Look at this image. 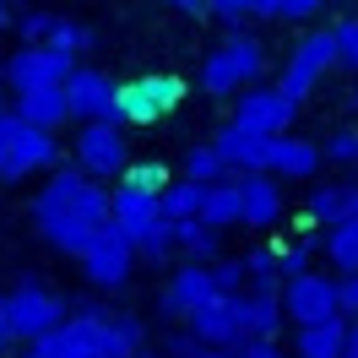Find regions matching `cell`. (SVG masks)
Returning a JSON list of instances; mask_svg holds the SVG:
<instances>
[{
    "mask_svg": "<svg viewBox=\"0 0 358 358\" xmlns=\"http://www.w3.org/2000/svg\"><path fill=\"white\" fill-rule=\"evenodd\" d=\"M55 169H60V141H55L49 131H27V125H17L6 185H17V179H33V174H55Z\"/></svg>",
    "mask_w": 358,
    "mask_h": 358,
    "instance_id": "9a60e30c",
    "label": "cell"
},
{
    "mask_svg": "<svg viewBox=\"0 0 358 358\" xmlns=\"http://www.w3.org/2000/svg\"><path fill=\"white\" fill-rule=\"evenodd\" d=\"M320 163H331V169L358 163V131H353V125H336V131L320 141Z\"/></svg>",
    "mask_w": 358,
    "mask_h": 358,
    "instance_id": "1f68e13d",
    "label": "cell"
},
{
    "mask_svg": "<svg viewBox=\"0 0 358 358\" xmlns=\"http://www.w3.org/2000/svg\"><path fill=\"white\" fill-rule=\"evenodd\" d=\"M131 271H136V250L125 245L114 228H103V234H98V239L82 250V277H87L92 288L120 293L125 282H131Z\"/></svg>",
    "mask_w": 358,
    "mask_h": 358,
    "instance_id": "30bf717a",
    "label": "cell"
},
{
    "mask_svg": "<svg viewBox=\"0 0 358 358\" xmlns=\"http://www.w3.org/2000/svg\"><path fill=\"white\" fill-rule=\"evenodd\" d=\"M60 92H66V109H71L76 125H98V120H109V109H114V76L98 71V66H76Z\"/></svg>",
    "mask_w": 358,
    "mask_h": 358,
    "instance_id": "7c38bea8",
    "label": "cell"
},
{
    "mask_svg": "<svg viewBox=\"0 0 358 358\" xmlns=\"http://www.w3.org/2000/svg\"><path fill=\"white\" fill-rule=\"evenodd\" d=\"M11 17H17V11H11V6H6V0H0V33H6V27H11Z\"/></svg>",
    "mask_w": 358,
    "mask_h": 358,
    "instance_id": "b9f144b4",
    "label": "cell"
},
{
    "mask_svg": "<svg viewBox=\"0 0 358 358\" xmlns=\"http://www.w3.org/2000/svg\"><path fill=\"white\" fill-rule=\"evenodd\" d=\"M6 114H11V103H6V92H0V120H6Z\"/></svg>",
    "mask_w": 358,
    "mask_h": 358,
    "instance_id": "7dc6e473",
    "label": "cell"
},
{
    "mask_svg": "<svg viewBox=\"0 0 358 358\" xmlns=\"http://www.w3.org/2000/svg\"><path fill=\"white\" fill-rule=\"evenodd\" d=\"M348 342V320H326V326H304L293 336V358H342Z\"/></svg>",
    "mask_w": 358,
    "mask_h": 358,
    "instance_id": "cb8c5ba5",
    "label": "cell"
},
{
    "mask_svg": "<svg viewBox=\"0 0 358 358\" xmlns=\"http://www.w3.org/2000/svg\"><path fill=\"white\" fill-rule=\"evenodd\" d=\"M271 179H315L320 174V141H304V136H277L271 141Z\"/></svg>",
    "mask_w": 358,
    "mask_h": 358,
    "instance_id": "d6986e66",
    "label": "cell"
},
{
    "mask_svg": "<svg viewBox=\"0 0 358 358\" xmlns=\"http://www.w3.org/2000/svg\"><path fill=\"white\" fill-rule=\"evenodd\" d=\"M0 92H6V60H0Z\"/></svg>",
    "mask_w": 358,
    "mask_h": 358,
    "instance_id": "681fc988",
    "label": "cell"
},
{
    "mask_svg": "<svg viewBox=\"0 0 358 358\" xmlns=\"http://www.w3.org/2000/svg\"><path fill=\"white\" fill-rule=\"evenodd\" d=\"M185 331L196 336L201 348H212V353H228L234 342H245V336H239V299H228V293L206 299L201 310L185 320Z\"/></svg>",
    "mask_w": 358,
    "mask_h": 358,
    "instance_id": "4fadbf2b",
    "label": "cell"
},
{
    "mask_svg": "<svg viewBox=\"0 0 358 358\" xmlns=\"http://www.w3.org/2000/svg\"><path fill=\"white\" fill-rule=\"evenodd\" d=\"M0 336H11V320H6V293H0Z\"/></svg>",
    "mask_w": 358,
    "mask_h": 358,
    "instance_id": "7bdbcfd3",
    "label": "cell"
},
{
    "mask_svg": "<svg viewBox=\"0 0 358 358\" xmlns=\"http://www.w3.org/2000/svg\"><path fill=\"white\" fill-rule=\"evenodd\" d=\"M288 320H282V299L277 293H239V336L250 342H277Z\"/></svg>",
    "mask_w": 358,
    "mask_h": 358,
    "instance_id": "44dd1931",
    "label": "cell"
},
{
    "mask_svg": "<svg viewBox=\"0 0 358 358\" xmlns=\"http://www.w3.org/2000/svg\"><path fill=\"white\" fill-rule=\"evenodd\" d=\"M157 353H163V358H196V353H201V342H196V336L179 326V331L163 336V348H157Z\"/></svg>",
    "mask_w": 358,
    "mask_h": 358,
    "instance_id": "8d00e7d4",
    "label": "cell"
},
{
    "mask_svg": "<svg viewBox=\"0 0 358 358\" xmlns=\"http://www.w3.org/2000/svg\"><path fill=\"white\" fill-rule=\"evenodd\" d=\"M174 250L190 266H217V261H223V234L206 228L201 217H196V223H174Z\"/></svg>",
    "mask_w": 358,
    "mask_h": 358,
    "instance_id": "7402d4cb",
    "label": "cell"
},
{
    "mask_svg": "<svg viewBox=\"0 0 358 358\" xmlns=\"http://www.w3.org/2000/svg\"><path fill=\"white\" fill-rule=\"evenodd\" d=\"M212 152L223 157V169H239V179H245V174H266L271 141H261V136H245V131H234V125H223V131L212 136Z\"/></svg>",
    "mask_w": 358,
    "mask_h": 358,
    "instance_id": "e0dca14e",
    "label": "cell"
},
{
    "mask_svg": "<svg viewBox=\"0 0 358 358\" xmlns=\"http://www.w3.org/2000/svg\"><path fill=\"white\" fill-rule=\"evenodd\" d=\"M6 320H11V342H27V348H33V342H44L49 331H60L71 320V310L44 288V282L27 277L17 293H6Z\"/></svg>",
    "mask_w": 358,
    "mask_h": 358,
    "instance_id": "5b68a950",
    "label": "cell"
},
{
    "mask_svg": "<svg viewBox=\"0 0 358 358\" xmlns=\"http://www.w3.org/2000/svg\"><path fill=\"white\" fill-rule=\"evenodd\" d=\"M120 185H125V190H136V196H163V190H169V169H163V163H152V157H141V163H136L131 157V169H125V174H120Z\"/></svg>",
    "mask_w": 358,
    "mask_h": 358,
    "instance_id": "f546056e",
    "label": "cell"
},
{
    "mask_svg": "<svg viewBox=\"0 0 358 358\" xmlns=\"http://www.w3.org/2000/svg\"><path fill=\"white\" fill-rule=\"evenodd\" d=\"M293 114H299V103H288L277 87H250L239 103H234V131L245 136H261V141H277V136H293Z\"/></svg>",
    "mask_w": 358,
    "mask_h": 358,
    "instance_id": "ba28073f",
    "label": "cell"
},
{
    "mask_svg": "<svg viewBox=\"0 0 358 358\" xmlns=\"http://www.w3.org/2000/svg\"><path fill=\"white\" fill-rule=\"evenodd\" d=\"M310 255H315V239H310V234H299L293 245L277 250V271H282V282H288V277H304V271H310Z\"/></svg>",
    "mask_w": 358,
    "mask_h": 358,
    "instance_id": "d6a6232c",
    "label": "cell"
},
{
    "mask_svg": "<svg viewBox=\"0 0 358 358\" xmlns=\"http://www.w3.org/2000/svg\"><path fill=\"white\" fill-rule=\"evenodd\" d=\"M206 201V185H190V179H169V190L157 196V212L163 223H196Z\"/></svg>",
    "mask_w": 358,
    "mask_h": 358,
    "instance_id": "603a6c76",
    "label": "cell"
},
{
    "mask_svg": "<svg viewBox=\"0 0 358 358\" xmlns=\"http://www.w3.org/2000/svg\"><path fill=\"white\" fill-rule=\"evenodd\" d=\"M206 299H217L212 266H190V261H185V266H174L169 282L157 288V315H163V320H190Z\"/></svg>",
    "mask_w": 358,
    "mask_h": 358,
    "instance_id": "8fae6325",
    "label": "cell"
},
{
    "mask_svg": "<svg viewBox=\"0 0 358 358\" xmlns=\"http://www.w3.org/2000/svg\"><path fill=\"white\" fill-rule=\"evenodd\" d=\"M277 299H282V320H293V331H304V326H326V320H342V315H336V277H326V271L288 277Z\"/></svg>",
    "mask_w": 358,
    "mask_h": 358,
    "instance_id": "52a82bcc",
    "label": "cell"
},
{
    "mask_svg": "<svg viewBox=\"0 0 358 358\" xmlns=\"http://www.w3.org/2000/svg\"><path fill=\"white\" fill-rule=\"evenodd\" d=\"M331 66H336V33L331 27H310V33L293 44V55L282 60V71H277V92H282L288 103H299V98L315 92V82Z\"/></svg>",
    "mask_w": 358,
    "mask_h": 358,
    "instance_id": "277c9868",
    "label": "cell"
},
{
    "mask_svg": "<svg viewBox=\"0 0 358 358\" xmlns=\"http://www.w3.org/2000/svg\"><path fill=\"white\" fill-rule=\"evenodd\" d=\"M342 358H358V326H348V342H342Z\"/></svg>",
    "mask_w": 358,
    "mask_h": 358,
    "instance_id": "60d3db41",
    "label": "cell"
},
{
    "mask_svg": "<svg viewBox=\"0 0 358 358\" xmlns=\"http://www.w3.org/2000/svg\"><path fill=\"white\" fill-rule=\"evenodd\" d=\"M157 223H163V212H157L152 196H136V190H125V185H120V190H109V228H114V234H120L131 250L147 245V234H152Z\"/></svg>",
    "mask_w": 358,
    "mask_h": 358,
    "instance_id": "5bb4252c",
    "label": "cell"
},
{
    "mask_svg": "<svg viewBox=\"0 0 358 358\" xmlns=\"http://www.w3.org/2000/svg\"><path fill=\"white\" fill-rule=\"evenodd\" d=\"M11 358H38V353H33V348H22V353H11Z\"/></svg>",
    "mask_w": 358,
    "mask_h": 358,
    "instance_id": "c3c4849f",
    "label": "cell"
},
{
    "mask_svg": "<svg viewBox=\"0 0 358 358\" xmlns=\"http://www.w3.org/2000/svg\"><path fill=\"white\" fill-rule=\"evenodd\" d=\"M44 49H55V55L76 60V55H87V49H92V27H87V22H76V17H55V27H49Z\"/></svg>",
    "mask_w": 358,
    "mask_h": 358,
    "instance_id": "f1b7e54d",
    "label": "cell"
},
{
    "mask_svg": "<svg viewBox=\"0 0 358 358\" xmlns=\"http://www.w3.org/2000/svg\"><path fill=\"white\" fill-rule=\"evenodd\" d=\"M11 141H17V120L6 114L0 120V185H6V169H11Z\"/></svg>",
    "mask_w": 358,
    "mask_h": 358,
    "instance_id": "ab89813d",
    "label": "cell"
},
{
    "mask_svg": "<svg viewBox=\"0 0 358 358\" xmlns=\"http://www.w3.org/2000/svg\"><path fill=\"white\" fill-rule=\"evenodd\" d=\"M304 217L315 228H336V223H348V217H358V185H342V179L315 185L310 201H304Z\"/></svg>",
    "mask_w": 358,
    "mask_h": 358,
    "instance_id": "ffe728a7",
    "label": "cell"
},
{
    "mask_svg": "<svg viewBox=\"0 0 358 358\" xmlns=\"http://www.w3.org/2000/svg\"><path fill=\"white\" fill-rule=\"evenodd\" d=\"M11 120L17 125H27V131H60L71 120V109H66V92L60 87H44V92H22V98H11Z\"/></svg>",
    "mask_w": 358,
    "mask_h": 358,
    "instance_id": "ac0fdd59",
    "label": "cell"
},
{
    "mask_svg": "<svg viewBox=\"0 0 358 358\" xmlns=\"http://www.w3.org/2000/svg\"><path fill=\"white\" fill-rule=\"evenodd\" d=\"M239 266H245V293H282V271H277V250L271 245L245 250Z\"/></svg>",
    "mask_w": 358,
    "mask_h": 358,
    "instance_id": "d4e9b609",
    "label": "cell"
},
{
    "mask_svg": "<svg viewBox=\"0 0 358 358\" xmlns=\"http://www.w3.org/2000/svg\"><path fill=\"white\" fill-rule=\"evenodd\" d=\"M185 179H190V185H206V190L228 179L223 157L212 152V141H201V147H190V152H185Z\"/></svg>",
    "mask_w": 358,
    "mask_h": 358,
    "instance_id": "4dcf8cb0",
    "label": "cell"
},
{
    "mask_svg": "<svg viewBox=\"0 0 358 358\" xmlns=\"http://www.w3.org/2000/svg\"><path fill=\"white\" fill-rule=\"evenodd\" d=\"M228 358H288L282 353V348H277V342H234V348H228Z\"/></svg>",
    "mask_w": 358,
    "mask_h": 358,
    "instance_id": "74e56055",
    "label": "cell"
},
{
    "mask_svg": "<svg viewBox=\"0 0 358 358\" xmlns=\"http://www.w3.org/2000/svg\"><path fill=\"white\" fill-rule=\"evenodd\" d=\"M336 315H358V277H336Z\"/></svg>",
    "mask_w": 358,
    "mask_h": 358,
    "instance_id": "f35d334b",
    "label": "cell"
},
{
    "mask_svg": "<svg viewBox=\"0 0 358 358\" xmlns=\"http://www.w3.org/2000/svg\"><path fill=\"white\" fill-rule=\"evenodd\" d=\"M55 17H60V11H17V17H11V27L22 33V44H27V49H38V44L49 38Z\"/></svg>",
    "mask_w": 358,
    "mask_h": 358,
    "instance_id": "836d02e7",
    "label": "cell"
},
{
    "mask_svg": "<svg viewBox=\"0 0 358 358\" xmlns=\"http://www.w3.org/2000/svg\"><path fill=\"white\" fill-rule=\"evenodd\" d=\"M206 17L223 22L228 33H250V0H206Z\"/></svg>",
    "mask_w": 358,
    "mask_h": 358,
    "instance_id": "e575fe53",
    "label": "cell"
},
{
    "mask_svg": "<svg viewBox=\"0 0 358 358\" xmlns=\"http://www.w3.org/2000/svg\"><path fill=\"white\" fill-rule=\"evenodd\" d=\"M331 33H336V66L358 71V17H342Z\"/></svg>",
    "mask_w": 358,
    "mask_h": 358,
    "instance_id": "d590c367",
    "label": "cell"
},
{
    "mask_svg": "<svg viewBox=\"0 0 358 358\" xmlns=\"http://www.w3.org/2000/svg\"><path fill=\"white\" fill-rule=\"evenodd\" d=\"M196 358H228V353H212V348H201V353H196Z\"/></svg>",
    "mask_w": 358,
    "mask_h": 358,
    "instance_id": "bcb514c9",
    "label": "cell"
},
{
    "mask_svg": "<svg viewBox=\"0 0 358 358\" xmlns=\"http://www.w3.org/2000/svg\"><path fill=\"white\" fill-rule=\"evenodd\" d=\"M33 228L49 250L82 261V250L109 228V190L87 179L76 163H60L49 185H38V196H33Z\"/></svg>",
    "mask_w": 358,
    "mask_h": 358,
    "instance_id": "6da1fadb",
    "label": "cell"
},
{
    "mask_svg": "<svg viewBox=\"0 0 358 358\" xmlns=\"http://www.w3.org/2000/svg\"><path fill=\"white\" fill-rule=\"evenodd\" d=\"M76 71V60L66 55H55V49H17V55H6V87L11 98H22V92H44V87H66V76Z\"/></svg>",
    "mask_w": 358,
    "mask_h": 358,
    "instance_id": "9c48e42d",
    "label": "cell"
},
{
    "mask_svg": "<svg viewBox=\"0 0 358 358\" xmlns=\"http://www.w3.org/2000/svg\"><path fill=\"white\" fill-rule=\"evenodd\" d=\"M0 358H11V336H0Z\"/></svg>",
    "mask_w": 358,
    "mask_h": 358,
    "instance_id": "ee69618b",
    "label": "cell"
},
{
    "mask_svg": "<svg viewBox=\"0 0 358 358\" xmlns=\"http://www.w3.org/2000/svg\"><path fill=\"white\" fill-rule=\"evenodd\" d=\"M136 358H163V353H157V348H141V353H136Z\"/></svg>",
    "mask_w": 358,
    "mask_h": 358,
    "instance_id": "f6af8a7d",
    "label": "cell"
},
{
    "mask_svg": "<svg viewBox=\"0 0 358 358\" xmlns=\"http://www.w3.org/2000/svg\"><path fill=\"white\" fill-rule=\"evenodd\" d=\"M320 250H326V261L336 266V277H358V217H348V223H336V228H326Z\"/></svg>",
    "mask_w": 358,
    "mask_h": 358,
    "instance_id": "484cf974",
    "label": "cell"
},
{
    "mask_svg": "<svg viewBox=\"0 0 358 358\" xmlns=\"http://www.w3.org/2000/svg\"><path fill=\"white\" fill-rule=\"evenodd\" d=\"M201 223L206 228H239V185L234 179H223V185H212L206 190V201H201Z\"/></svg>",
    "mask_w": 358,
    "mask_h": 358,
    "instance_id": "4316f807",
    "label": "cell"
},
{
    "mask_svg": "<svg viewBox=\"0 0 358 358\" xmlns=\"http://www.w3.org/2000/svg\"><path fill=\"white\" fill-rule=\"evenodd\" d=\"M234 185H239V223L245 228H277V217H282V185L271 174H245Z\"/></svg>",
    "mask_w": 358,
    "mask_h": 358,
    "instance_id": "2e32d148",
    "label": "cell"
},
{
    "mask_svg": "<svg viewBox=\"0 0 358 358\" xmlns=\"http://www.w3.org/2000/svg\"><path fill=\"white\" fill-rule=\"evenodd\" d=\"M320 0H250V22H315Z\"/></svg>",
    "mask_w": 358,
    "mask_h": 358,
    "instance_id": "83f0119b",
    "label": "cell"
},
{
    "mask_svg": "<svg viewBox=\"0 0 358 358\" xmlns=\"http://www.w3.org/2000/svg\"><path fill=\"white\" fill-rule=\"evenodd\" d=\"M266 76V44L255 33H228L217 49L201 55V92L228 98V92H250Z\"/></svg>",
    "mask_w": 358,
    "mask_h": 358,
    "instance_id": "7a4b0ae2",
    "label": "cell"
},
{
    "mask_svg": "<svg viewBox=\"0 0 358 358\" xmlns=\"http://www.w3.org/2000/svg\"><path fill=\"white\" fill-rule=\"evenodd\" d=\"M185 98V82L174 71H147V76H125L114 82V109L109 125H157L163 114H174V103Z\"/></svg>",
    "mask_w": 358,
    "mask_h": 358,
    "instance_id": "3957f363",
    "label": "cell"
},
{
    "mask_svg": "<svg viewBox=\"0 0 358 358\" xmlns=\"http://www.w3.org/2000/svg\"><path fill=\"white\" fill-rule=\"evenodd\" d=\"M71 152H76V169L87 179H120L131 169V141L120 125L109 120H98V125H76V141H71Z\"/></svg>",
    "mask_w": 358,
    "mask_h": 358,
    "instance_id": "8992f818",
    "label": "cell"
}]
</instances>
